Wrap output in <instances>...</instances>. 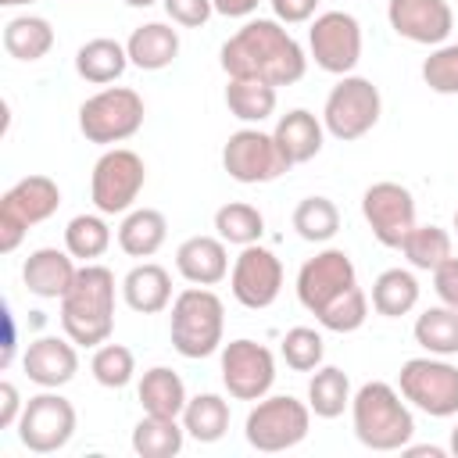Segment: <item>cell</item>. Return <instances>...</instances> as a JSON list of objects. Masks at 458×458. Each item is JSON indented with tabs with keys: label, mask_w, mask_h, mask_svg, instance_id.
<instances>
[{
	"label": "cell",
	"mask_w": 458,
	"mask_h": 458,
	"mask_svg": "<svg viewBox=\"0 0 458 458\" xmlns=\"http://www.w3.org/2000/svg\"><path fill=\"white\" fill-rule=\"evenodd\" d=\"M279 354L293 372H315L326 358V340L311 326H293V329H286V336L279 344Z\"/></svg>",
	"instance_id": "ab89813d"
},
{
	"label": "cell",
	"mask_w": 458,
	"mask_h": 458,
	"mask_svg": "<svg viewBox=\"0 0 458 458\" xmlns=\"http://www.w3.org/2000/svg\"><path fill=\"white\" fill-rule=\"evenodd\" d=\"M422 82L440 97L458 93V43H440L429 50L422 61Z\"/></svg>",
	"instance_id": "60d3db41"
},
{
	"label": "cell",
	"mask_w": 458,
	"mask_h": 458,
	"mask_svg": "<svg viewBox=\"0 0 458 458\" xmlns=\"http://www.w3.org/2000/svg\"><path fill=\"white\" fill-rule=\"evenodd\" d=\"M361 218L383 247L401 250L404 236L415 229V197L408 186H401L394 179L372 182L361 193Z\"/></svg>",
	"instance_id": "2e32d148"
},
{
	"label": "cell",
	"mask_w": 458,
	"mask_h": 458,
	"mask_svg": "<svg viewBox=\"0 0 458 458\" xmlns=\"http://www.w3.org/2000/svg\"><path fill=\"white\" fill-rule=\"evenodd\" d=\"M218 64L229 79H258L268 86H293L308 72L304 47L276 18H250L236 29L218 54Z\"/></svg>",
	"instance_id": "6da1fadb"
},
{
	"label": "cell",
	"mask_w": 458,
	"mask_h": 458,
	"mask_svg": "<svg viewBox=\"0 0 458 458\" xmlns=\"http://www.w3.org/2000/svg\"><path fill=\"white\" fill-rule=\"evenodd\" d=\"M168 240V218L157 208H132L118 225V247L129 258H154Z\"/></svg>",
	"instance_id": "4316f807"
},
{
	"label": "cell",
	"mask_w": 458,
	"mask_h": 458,
	"mask_svg": "<svg viewBox=\"0 0 458 458\" xmlns=\"http://www.w3.org/2000/svg\"><path fill=\"white\" fill-rule=\"evenodd\" d=\"M222 333H225V304L211 286H186L182 293H175L168 315V336L182 358L197 361L222 351Z\"/></svg>",
	"instance_id": "5b68a950"
},
{
	"label": "cell",
	"mask_w": 458,
	"mask_h": 458,
	"mask_svg": "<svg viewBox=\"0 0 458 458\" xmlns=\"http://www.w3.org/2000/svg\"><path fill=\"white\" fill-rule=\"evenodd\" d=\"M89 372L100 386L107 390H122L132 383L136 376V354L125 347V344H111L104 340L100 347H93V358H89Z\"/></svg>",
	"instance_id": "f35d334b"
},
{
	"label": "cell",
	"mask_w": 458,
	"mask_h": 458,
	"mask_svg": "<svg viewBox=\"0 0 458 458\" xmlns=\"http://www.w3.org/2000/svg\"><path fill=\"white\" fill-rule=\"evenodd\" d=\"M218 354H222V361H218L222 386L229 390V397H236V401H261L272 390V383H276V358H272V351L265 344L240 336V340L222 344Z\"/></svg>",
	"instance_id": "9a60e30c"
},
{
	"label": "cell",
	"mask_w": 458,
	"mask_h": 458,
	"mask_svg": "<svg viewBox=\"0 0 458 458\" xmlns=\"http://www.w3.org/2000/svg\"><path fill=\"white\" fill-rule=\"evenodd\" d=\"M411 336H415V344H419L426 354H437V358L458 354V308H451V304L426 308V311L415 318Z\"/></svg>",
	"instance_id": "f546056e"
},
{
	"label": "cell",
	"mask_w": 458,
	"mask_h": 458,
	"mask_svg": "<svg viewBox=\"0 0 458 458\" xmlns=\"http://www.w3.org/2000/svg\"><path fill=\"white\" fill-rule=\"evenodd\" d=\"M433 290H437L440 304L458 308V258H454V254L433 272Z\"/></svg>",
	"instance_id": "7bdbcfd3"
},
{
	"label": "cell",
	"mask_w": 458,
	"mask_h": 458,
	"mask_svg": "<svg viewBox=\"0 0 458 458\" xmlns=\"http://www.w3.org/2000/svg\"><path fill=\"white\" fill-rule=\"evenodd\" d=\"M268 4H272L276 21H283V25L311 21L315 18V7H318V0H268Z\"/></svg>",
	"instance_id": "ee69618b"
},
{
	"label": "cell",
	"mask_w": 458,
	"mask_h": 458,
	"mask_svg": "<svg viewBox=\"0 0 458 458\" xmlns=\"http://www.w3.org/2000/svg\"><path fill=\"white\" fill-rule=\"evenodd\" d=\"M447 451L458 458V422H454V429H451V440H447Z\"/></svg>",
	"instance_id": "681fc988"
},
{
	"label": "cell",
	"mask_w": 458,
	"mask_h": 458,
	"mask_svg": "<svg viewBox=\"0 0 458 458\" xmlns=\"http://www.w3.org/2000/svg\"><path fill=\"white\" fill-rule=\"evenodd\" d=\"M215 233L225 240V243H236V247H247V243H261L265 236V215L247 204V200H229L215 211Z\"/></svg>",
	"instance_id": "8d00e7d4"
},
{
	"label": "cell",
	"mask_w": 458,
	"mask_h": 458,
	"mask_svg": "<svg viewBox=\"0 0 458 458\" xmlns=\"http://www.w3.org/2000/svg\"><path fill=\"white\" fill-rule=\"evenodd\" d=\"M136 397L143 404L147 415H165V419H182V408H186V383L179 379L175 369L168 365H154L143 372L140 386H136Z\"/></svg>",
	"instance_id": "d4e9b609"
},
{
	"label": "cell",
	"mask_w": 458,
	"mask_h": 458,
	"mask_svg": "<svg viewBox=\"0 0 458 458\" xmlns=\"http://www.w3.org/2000/svg\"><path fill=\"white\" fill-rule=\"evenodd\" d=\"M386 21L408 43L440 47L454 29V11L447 0H390Z\"/></svg>",
	"instance_id": "ac0fdd59"
},
{
	"label": "cell",
	"mask_w": 458,
	"mask_h": 458,
	"mask_svg": "<svg viewBox=\"0 0 458 458\" xmlns=\"http://www.w3.org/2000/svg\"><path fill=\"white\" fill-rule=\"evenodd\" d=\"M419 304V279L408 268H386L372 283V308L383 318H401Z\"/></svg>",
	"instance_id": "1f68e13d"
},
{
	"label": "cell",
	"mask_w": 458,
	"mask_h": 458,
	"mask_svg": "<svg viewBox=\"0 0 458 458\" xmlns=\"http://www.w3.org/2000/svg\"><path fill=\"white\" fill-rule=\"evenodd\" d=\"M351 379L336 365H318L308 379V408L318 419H340L344 408H351Z\"/></svg>",
	"instance_id": "d6a6232c"
},
{
	"label": "cell",
	"mask_w": 458,
	"mask_h": 458,
	"mask_svg": "<svg viewBox=\"0 0 458 458\" xmlns=\"http://www.w3.org/2000/svg\"><path fill=\"white\" fill-rule=\"evenodd\" d=\"M79 276V265L68 250L57 247H36L25 261H21V283L29 293L43 297V301H61L72 283Z\"/></svg>",
	"instance_id": "ffe728a7"
},
{
	"label": "cell",
	"mask_w": 458,
	"mask_h": 458,
	"mask_svg": "<svg viewBox=\"0 0 458 458\" xmlns=\"http://www.w3.org/2000/svg\"><path fill=\"white\" fill-rule=\"evenodd\" d=\"M54 47V25L39 14H18L4 25V50L14 61H39Z\"/></svg>",
	"instance_id": "83f0119b"
},
{
	"label": "cell",
	"mask_w": 458,
	"mask_h": 458,
	"mask_svg": "<svg viewBox=\"0 0 458 458\" xmlns=\"http://www.w3.org/2000/svg\"><path fill=\"white\" fill-rule=\"evenodd\" d=\"M75 426H79L75 404L57 390H43L25 401V411L18 419V440L32 454H54L68 447V440L75 437Z\"/></svg>",
	"instance_id": "4fadbf2b"
},
{
	"label": "cell",
	"mask_w": 458,
	"mask_h": 458,
	"mask_svg": "<svg viewBox=\"0 0 458 458\" xmlns=\"http://www.w3.org/2000/svg\"><path fill=\"white\" fill-rule=\"evenodd\" d=\"M186 429L179 419H165V415H147L132 426V451L140 458H172L182 451Z\"/></svg>",
	"instance_id": "836d02e7"
},
{
	"label": "cell",
	"mask_w": 458,
	"mask_h": 458,
	"mask_svg": "<svg viewBox=\"0 0 458 458\" xmlns=\"http://www.w3.org/2000/svg\"><path fill=\"white\" fill-rule=\"evenodd\" d=\"M454 236H458V208H454Z\"/></svg>",
	"instance_id": "f5cc1de1"
},
{
	"label": "cell",
	"mask_w": 458,
	"mask_h": 458,
	"mask_svg": "<svg viewBox=\"0 0 458 458\" xmlns=\"http://www.w3.org/2000/svg\"><path fill=\"white\" fill-rule=\"evenodd\" d=\"M143 97L129 86H104L79 104V132L89 143L114 147L143 129Z\"/></svg>",
	"instance_id": "52a82bcc"
},
{
	"label": "cell",
	"mask_w": 458,
	"mask_h": 458,
	"mask_svg": "<svg viewBox=\"0 0 458 458\" xmlns=\"http://www.w3.org/2000/svg\"><path fill=\"white\" fill-rule=\"evenodd\" d=\"M308 54L329 75H351L361 61V25L347 11H322L308 29Z\"/></svg>",
	"instance_id": "5bb4252c"
},
{
	"label": "cell",
	"mask_w": 458,
	"mask_h": 458,
	"mask_svg": "<svg viewBox=\"0 0 458 458\" xmlns=\"http://www.w3.org/2000/svg\"><path fill=\"white\" fill-rule=\"evenodd\" d=\"M61 208V186L50 175H25L0 197V250L11 254L25 233Z\"/></svg>",
	"instance_id": "9c48e42d"
},
{
	"label": "cell",
	"mask_w": 458,
	"mask_h": 458,
	"mask_svg": "<svg viewBox=\"0 0 458 458\" xmlns=\"http://www.w3.org/2000/svg\"><path fill=\"white\" fill-rule=\"evenodd\" d=\"M229 290L250 311L276 304V297L283 290V261L276 258V250H268L261 243L240 247V254L229 268Z\"/></svg>",
	"instance_id": "e0dca14e"
},
{
	"label": "cell",
	"mask_w": 458,
	"mask_h": 458,
	"mask_svg": "<svg viewBox=\"0 0 458 458\" xmlns=\"http://www.w3.org/2000/svg\"><path fill=\"white\" fill-rule=\"evenodd\" d=\"M379 114H383L379 86L372 79L351 72V75H340V82L329 89L326 107H322V125L333 140L354 143L376 129Z\"/></svg>",
	"instance_id": "ba28073f"
},
{
	"label": "cell",
	"mask_w": 458,
	"mask_h": 458,
	"mask_svg": "<svg viewBox=\"0 0 458 458\" xmlns=\"http://www.w3.org/2000/svg\"><path fill=\"white\" fill-rule=\"evenodd\" d=\"M111 247V225L104 222V215H75L68 225H64V250L75 258V261H97L104 258Z\"/></svg>",
	"instance_id": "d590c367"
},
{
	"label": "cell",
	"mask_w": 458,
	"mask_h": 458,
	"mask_svg": "<svg viewBox=\"0 0 458 458\" xmlns=\"http://www.w3.org/2000/svg\"><path fill=\"white\" fill-rule=\"evenodd\" d=\"M404 454H411V458H415V454H419V458H426V454H429V458H444L447 451H444V447H433V444H419V447L404 444Z\"/></svg>",
	"instance_id": "c3c4849f"
},
{
	"label": "cell",
	"mask_w": 458,
	"mask_h": 458,
	"mask_svg": "<svg viewBox=\"0 0 458 458\" xmlns=\"http://www.w3.org/2000/svg\"><path fill=\"white\" fill-rule=\"evenodd\" d=\"M175 272L190 286H215L229 276V250L225 240L215 236H190L175 247Z\"/></svg>",
	"instance_id": "44dd1931"
},
{
	"label": "cell",
	"mask_w": 458,
	"mask_h": 458,
	"mask_svg": "<svg viewBox=\"0 0 458 458\" xmlns=\"http://www.w3.org/2000/svg\"><path fill=\"white\" fill-rule=\"evenodd\" d=\"M211 4H215V14L222 18H250L261 0H211Z\"/></svg>",
	"instance_id": "bcb514c9"
},
{
	"label": "cell",
	"mask_w": 458,
	"mask_h": 458,
	"mask_svg": "<svg viewBox=\"0 0 458 458\" xmlns=\"http://www.w3.org/2000/svg\"><path fill=\"white\" fill-rule=\"evenodd\" d=\"M21 411H25V401H21L18 386L4 379V383H0V429H11V426H18Z\"/></svg>",
	"instance_id": "f6af8a7d"
},
{
	"label": "cell",
	"mask_w": 458,
	"mask_h": 458,
	"mask_svg": "<svg viewBox=\"0 0 458 458\" xmlns=\"http://www.w3.org/2000/svg\"><path fill=\"white\" fill-rule=\"evenodd\" d=\"M297 301L329 333H354L369 318V297L358 286V272L347 250L326 247L297 272Z\"/></svg>",
	"instance_id": "7a4b0ae2"
},
{
	"label": "cell",
	"mask_w": 458,
	"mask_h": 458,
	"mask_svg": "<svg viewBox=\"0 0 458 458\" xmlns=\"http://www.w3.org/2000/svg\"><path fill=\"white\" fill-rule=\"evenodd\" d=\"M454 240H451V233L447 229H440V225H419L415 222V229L404 236V243H401V254L408 258V265L411 268H422V272H437L454 250Z\"/></svg>",
	"instance_id": "e575fe53"
},
{
	"label": "cell",
	"mask_w": 458,
	"mask_h": 458,
	"mask_svg": "<svg viewBox=\"0 0 458 458\" xmlns=\"http://www.w3.org/2000/svg\"><path fill=\"white\" fill-rule=\"evenodd\" d=\"M293 229L308 243H329L340 233V208L329 197H304L293 208Z\"/></svg>",
	"instance_id": "74e56055"
},
{
	"label": "cell",
	"mask_w": 458,
	"mask_h": 458,
	"mask_svg": "<svg viewBox=\"0 0 458 458\" xmlns=\"http://www.w3.org/2000/svg\"><path fill=\"white\" fill-rule=\"evenodd\" d=\"M61 329L79 347H100L114 333V272L86 261L72 290L61 297Z\"/></svg>",
	"instance_id": "3957f363"
},
{
	"label": "cell",
	"mask_w": 458,
	"mask_h": 458,
	"mask_svg": "<svg viewBox=\"0 0 458 458\" xmlns=\"http://www.w3.org/2000/svg\"><path fill=\"white\" fill-rule=\"evenodd\" d=\"M125 50H129V64H136L140 72H161L179 57V32L168 21H147L132 29Z\"/></svg>",
	"instance_id": "cb8c5ba5"
},
{
	"label": "cell",
	"mask_w": 458,
	"mask_h": 458,
	"mask_svg": "<svg viewBox=\"0 0 458 458\" xmlns=\"http://www.w3.org/2000/svg\"><path fill=\"white\" fill-rule=\"evenodd\" d=\"M182 429L197 444H215L229 429V401L222 394H197L182 408Z\"/></svg>",
	"instance_id": "4dcf8cb0"
},
{
	"label": "cell",
	"mask_w": 458,
	"mask_h": 458,
	"mask_svg": "<svg viewBox=\"0 0 458 458\" xmlns=\"http://www.w3.org/2000/svg\"><path fill=\"white\" fill-rule=\"evenodd\" d=\"M161 4H165V14L172 18V25H182V29H200L215 14L211 0H161Z\"/></svg>",
	"instance_id": "b9f144b4"
},
{
	"label": "cell",
	"mask_w": 458,
	"mask_h": 458,
	"mask_svg": "<svg viewBox=\"0 0 458 458\" xmlns=\"http://www.w3.org/2000/svg\"><path fill=\"white\" fill-rule=\"evenodd\" d=\"M75 347H79V344H75L72 336H39V340H32V344L25 347L21 369H25V376H29L36 386L57 390V386L72 383L75 372H79V351H75Z\"/></svg>",
	"instance_id": "d6986e66"
},
{
	"label": "cell",
	"mask_w": 458,
	"mask_h": 458,
	"mask_svg": "<svg viewBox=\"0 0 458 458\" xmlns=\"http://www.w3.org/2000/svg\"><path fill=\"white\" fill-rule=\"evenodd\" d=\"M222 168H225L229 179H236L243 186H261V182H276L279 175H286L290 161L283 157L272 132H265L258 125H247V129H236L225 140Z\"/></svg>",
	"instance_id": "7c38bea8"
},
{
	"label": "cell",
	"mask_w": 458,
	"mask_h": 458,
	"mask_svg": "<svg viewBox=\"0 0 458 458\" xmlns=\"http://www.w3.org/2000/svg\"><path fill=\"white\" fill-rule=\"evenodd\" d=\"M122 4H129V7H150V4H157V0H122Z\"/></svg>",
	"instance_id": "816d5d0a"
},
{
	"label": "cell",
	"mask_w": 458,
	"mask_h": 458,
	"mask_svg": "<svg viewBox=\"0 0 458 458\" xmlns=\"http://www.w3.org/2000/svg\"><path fill=\"white\" fill-rule=\"evenodd\" d=\"M122 301L136 311V315H157L165 311L175 297H172V276L165 265L157 261H140L125 272L122 279Z\"/></svg>",
	"instance_id": "7402d4cb"
},
{
	"label": "cell",
	"mask_w": 458,
	"mask_h": 458,
	"mask_svg": "<svg viewBox=\"0 0 458 458\" xmlns=\"http://www.w3.org/2000/svg\"><path fill=\"white\" fill-rule=\"evenodd\" d=\"M272 136H276V143H279L283 157H286V161H290V168H293V165L311 161V157L322 150L326 125H322V118H315L308 107H293V111L279 114V122H276Z\"/></svg>",
	"instance_id": "603a6c76"
},
{
	"label": "cell",
	"mask_w": 458,
	"mask_h": 458,
	"mask_svg": "<svg viewBox=\"0 0 458 458\" xmlns=\"http://www.w3.org/2000/svg\"><path fill=\"white\" fill-rule=\"evenodd\" d=\"M397 390L411 408L433 419L458 415V365H451L447 358L437 354L408 358L397 372Z\"/></svg>",
	"instance_id": "30bf717a"
},
{
	"label": "cell",
	"mask_w": 458,
	"mask_h": 458,
	"mask_svg": "<svg viewBox=\"0 0 458 458\" xmlns=\"http://www.w3.org/2000/svg\"><path fill=\"white\" fill-rule=\"evenodd\" d=\"M125 68H129V50H125V43H118L111 36L86 39L75 50V72H79V79H86L93 86H107V82L122 79Z\"/></svg>",
	"instance_id": "484cf974"
},
{
	"label": "cell",
	"mask_w": 458,
	"mask_h": 458,
	"mask_svg": "<svg viewBox=\"0 0 458 458\" xmlns=\"http://www.w3.org/2000/svg\"><path fill=\"white\" fill-rule=\"evenodd\" d=\"M311 429V408L308 401H297L293 394H265L254 401L243 422V437L261 454H279L297 447Z\"/></svg>",
	"instance_id": "8992f818"
},
{
	"label": "cell",
	"mask_w": 458,
	"mask_h": 458,
	"mask_svg": "<svg viewBox=\"0 0 458 458\" xmlns=\"http://www.w3.org/2000/svg\"><path fill=\"white\" fill-rule=\"evenodd\" d=\"M351 422L354 437L369 451H404L415 437V419L401 390H394L383 379H372L354 390L351 397Z\"/></svg>",
	"instance_id": "277c9868"
},
{
	"label": "cell",
	"mask_w": 458,
	"mask_h": 458,
	"mask_svg": "<svg viewBox=\"0 0 458 458\" xmlns=\"http://www.w3.org/2000/svg\"><path fill=\"white\" fill-rule=\"evenodd\" d=\"M147 186V165L129 147H107L89 175V200L100 215H125L132 211L136 197Z\"/></svg>",
	"instance_id": "8fae6325"
},
{
	"label": "cell",
	"mask_w": 458,
	"mask_h": 458,
	"mask_svg": "<svg viewBox=\"0 0 458 458\" xmlns=\"http://www.w3.org/2000/svg\"><path fill=\"white\" fill-rule=\"evenodd\" d=\"M279 104V89L258 79H229L225 86V107L233 118L247 122V125H261L265 118L276 114Z\"/></svg>",
	"instance_id": "f1b7e54d"
},
{
	"label": "cell",
	"mask_w": 458,
	"mask_h": 458,
	"mask_svg": "<svg viewBox=\"0 0 458 458\" xmlns=\"http://www.w3.org/2000/svg\"><path fill=\"white\" fill-rule=\"evenodd\" d=\"M25 4H36V0H0V7H25Z\"/></svg>",
	"instance_id": "f907efd6"
},
{
	"label": "cell",
	"mask_w": 458,
	"mask_h": 458,
	"mask_svg": "<svg viewBox=\"0 0 458 458\" xmlns=\"http://www.w3.org/2000/svg\"><path fill=\"white\" fill-rule=\"evenodd\" d=\"M14 351H18V333H14V315L11 308L4 304V354H0V369H7L14 361Z\"/></svg>",
	"instance_id": "7dc6e473"
}]
</instances>
